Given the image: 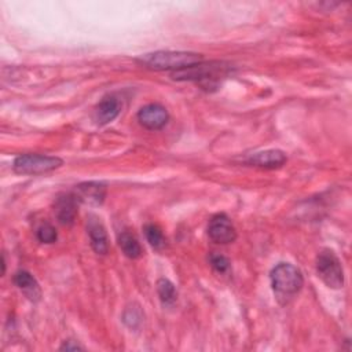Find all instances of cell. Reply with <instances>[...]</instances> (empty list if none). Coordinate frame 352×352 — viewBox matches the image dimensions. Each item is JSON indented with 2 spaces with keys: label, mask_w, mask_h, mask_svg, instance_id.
Here are the masks:
<instances>
[{
  "label": "cell",
  "mask_w": 352,
  "mask_h": 352,
  "mask_svg": "<svg viewBox=\"0 0 352 352\" xmlns=\"http://www.w3.org/2000/svg\"><path fill=\"white\" fill-rule=\"evenodd\" d=\"M138 62L151 71L178 72L203 62V55L188 51H155L142 55Z\"/></svg>",
  "instance_id": "cell-1"
},
{
  "label": "cell",
  "mask_w": 352,
  "mask_h": 352,
  "mask_svg": "<svg viewBox=\"0 0 352 352\" xmlns=\"http://www.w3.org/2000/svg\"><path fill=\"white\" fill-rule=\"evenodd\" d=\"M318 277L331 289L344 286V270L340 259L330 249H323L318 253L315 262Z\"/></svg>",
  "instance_id": "cell-5"
},
{
  "label": "cell",
  "mask_w": 352,
  "mask_h": 352,
  "mask_svg": "<svg viewBox=\"0 0 352 352\" xmlns=\"http://www.w3.org/2000/svg\"><path fill=\"white\" fill-rule=\"evenodd\" d=\"M73 194L79 203L90 207H98L105 201L106 186L101 182H84L75 188Z\"/></svg>",
  "instance_id": "cell-8"
},
{
  "label": "cell",
  "mask_w": 352,
  "mask_h": 352,
  "mask_svg": "<svg viewBox=\"0 0 352 352\" xmlns=\"http://www.w3.org/2000/svg\"><path fill=\"white\" fill-rule=\"evenodd\" d=\"M157 293L164 305H171L178 299V292H176L175 285L165 278L157 281Z\"/></svg>",
  "instance_id": "cell-15"
},
{
  "label": "cell",
  "mask_w": 352,
  "mask_h": 352,
  "mask_svg": "<svg viewBox=\"0 0 352 352\" xmlns=\"http://www.w3.org/2000/svg\"><path fill=\"white\" fill-rule=\"evenodd\" d=\"M87 230H88L92 249L98 255H106L109 251V240H108V234H106L103 225L99 222V219L97 216L91 215L88 218Z\"/></svg>",
  "instance_id": "cell-10"
},
{
  "label": "cell",
  "mask_w": 352,
  "mask_h": 352,
  "mask_svg": "<svg viewBox=\"0 0 352 352\" xmlns=\"http://www.w3.org/2000/svg\"><path fill=\"white\" fill-rule=\"evenodd\" d=\"M208 236L214 242L227 245L236 241L237 230L229 216H226L225 214H219L211 219L208 226Z\"/></svg>",
  "instance_id": "cell-6"
},
{
  "label": "cell",
  "mask_w": 352,
  "mask_h": 352,
  "mask_svg": "<svg viewBox=\"0 0 352 352\" xmlns=\"http://www.w3.org/2000/svg\"><path fill=\"white\" fill-rule=\"evenodd\" d=\"M210 263H211V267H212L216 273H219V274H226V273H229L230 268H231L230 260H229L226 256H223V255H221V253H216V252L210 255Z\"/></svg>",
  "instance_id": "cell-18"
},
{
  "label": "cell",
  "mask_w": 352,
  "mask_h": 352,
  "mask_svg": "<svg viewBox=\"0 0 352 352\" xmlns=\"http://www.w3.org/2000/svg\"><path fill=\"white\" fill-rule=\"evenodd\" d=\"M121 112V103L114 97H108L101 101V103L97 106L95 110V118L98 124L105 125L112 123Z\"/></svg>",
  "instance_id": "cell-12"
},
{
  "label": "cell",
  "mask_w": 352,
  "mask_h": 352,
  "mask_svg": "<svg viewBox=\"0 0 352 352\" xmlns=\"http://www.w3.org/2000/svg\"><path fill=\"white\" fill-rule=\"evenodd\" d=\"M60 349L61 351H77V349H83V347H80L79 344H76L73 341H65Z\"/></svg>",
  "instance_id": "cell-20"
},
{
  "label": "cell",
  "mask_w": 352,
  "mask_h": 352,
  "mask_svg": "<svg viewBox=\"0 0 352 352\" xmlns=\"http://www.w3.org/2000/svg\"><path fill=\"white\" fill-rule=\"evenodd\" d=\"M140 320H142V314L139 308H127L124 314V322L129 327H136L140 323Z\"/></svg>",
  "instance_id": "cell-19"
},
{
  "label": "cell",
  "mask_w": 352,
  "mask_h": 352,
  "mask_svg": "<svg viewBox=\"0 0 352 352\" xmlns=\"http://www.w3.org/2000/svg\"><path fill=\"white\" fill-rule=\"evenodd\" d=\"M64 165L60 157L45 154H21L14 160L13 169L18 175H43Z\"/></svg>",
  "instance_id": "cell-4"
},
{
  "label": "cell",
  "mask_w": 352,
  "mask_h": 352,
  "mask_svg": "<svg viewBox=\"0 0 352 352\" xmlns=\"http://www.w3.org/2000/svg\"><path fill=\"white\" fill-rule=\"evenodd\" d=\"M169 120L168 110L158 105V103H150L143 106L138 112V121L142 127L150 131H158L166 125Z\"/></svg>",
  "instance_id": "cell-7"
},
{
  "label": "cell",
  "mask_w": 352,
  "mask_h": 352,
  "mask_svg": "<svg viewBox=\"0 0 352 352\" xmlns=\"http://www.w3.org/2000/svg\"><path fill=\"white\" fill-rule=\"evenodd\" d=\"M230 72V66L223 62H210V64H196L186 69L172 72V79L179 81H197L207 87H215L222 79H225Z\"/></svg>",
  "instance_id": "cell-2"
},
{
  "label": "cell",
  "mask_w": 352,
  "mask_h": 352,
  "mask_svg": "<svg viewBox=\"0 0 352 352\" xmlns=\"http://www.w3.org/2000/svg\"><path fill=\"white\" fill-rule=\"evenodd\" d=\"M288 161L286 154L282 150H266L256 153L251 155L247 162L249 165H255L259 168H267V169H274L282 166Z\"/></svg>",
  "instance_id": "cell-11"
},
{
  "label": "cell",
  "mask_w": 352,
  "mask_h": 352,
  "mask_svg": "<svg viewBox=\"0 0 352 352\" xmlns=\"http://www.w3.org/2000/svg\"><path fill=\"white\" fill-rule=\"evenodd\" d=\"M79 201L73 193L61 194L54 203V215L62 226H72L77 216Z\"/></svg>",
  "instance_id": "cell-9"
},
{
  "label": "cell",
  "mask_w": 352,
  "mask_h": 352,
  "mask_svg": "<svg viewBox=\"0 0 352 352\" xmlns=\"http://www.w3.org/2000/svg\"><path fill=\"white\" fill-rule=\"evenodd\" d=\"M36 237L42 244H54L58 238L57 230L53 225L50 223H43L36 231Z\"/></svg>",
  "instance_id": "cell-17"
},
{
  "label": "cell",
  "mask_w": 352,
  "mask_h": 352,
  "mask_svg": "<svg viewBox=\"0 0 352 352\" xmlns=\"http://www.w3.org/2000/svg\"><path fill=\"white\" fill-rule=\"evenodd\" d=\"M270 279L273 290L275 292L278 299L284 300L294 297L303 289L304 285L301 271L290 263L277 264L270 274Z\"/></svg>",
  "instance_id": "cell-3"
},
{
  "label": "cell",
  "mask_w": 352,
  "mask_h": 352,
  "mask_svg": "<svg viewBox=\"0 0 352 352\" xmlns=\"http://www.w3.org/2000/svg\"><path fill=\"white\" fill-rule=\"evenodd\" d=\"M144 236L147 242L155 251H162L166 247V238L164 237L161 229L155 225H146L144 226Z\"/></svg>",
  "instance_id": "cell-16"
},
{
  "label": "cell",
  "mask_w": 352,
  "mask_h": 352,
  "mask_svg": "<svg viewBox=\"0 0 352 352\" xmlns=\"http://www.w3.org/2000/svg\"><path fill=\"white\" fill-rule=\"evenodd\" d=\"M14 284L18 286L20 290L31 300V301H39L42 297V290L32 274L28 271H18L14 275Z\"/></svg>",
  "instance_id": "cell-13"
},
{
  "label": "cell",
  "mask_w": 352,
  "mask_h": 352,
  "mask_svg": "<svg viewBox=\"0 0 352 352\" xmlns=\"http://www.w3.org/2000/svg\"><path fill=\"white\" fill-rule=\"evenodd\" d=\"M118 245H120L123 253L128 259H139L143 253L138 238L131 233H127V231L121 233L118 236Z\"/></svg>",
  "instance_id": "cell-14"
}]
</instances>
